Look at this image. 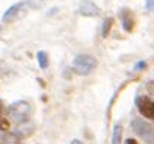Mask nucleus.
Masks as SVG:
<instances>
[{"label":"nucleus","instance_id":"1","mask_svg":"<svg viewBox=\"0 0 154 144\" xmlns=\"http://www.w3.org/2000/svg\"><path fill=\"white\" fill-rule=\"evenodd\" d=\"M6 114H8V118L9 120H12L14 123L20 124V123H24V121H29L30 120L32 106L26 100H18V102L12 103L6 109Z\"/></svg>","mask_w":154,"mask_h":144},{"label":"nucleus","instance_id":"2","mask_svg":"<svg viewBox=\"0 0 154 144\" xmlns=\"http://www.w3.org/2000/svg\"><path fill=\"white\" fill-rule=\"evenodd\" d=\"M72 70L75 71L77 75L80 76H86L89 75L91 71L95 70L97 67V59L88 53H82V55H77L74 59H72Z\"/></svg>","mask_w":154,"mask_h":144},{"label":"nucleus","instance_id":"3","mask_svg":"<svg viewBox=\"0 0 154 144\" xmlns=\"http://www.w3.org/2000/svg\"><path fill=\"white\" fill-rule=\"evenodd\" d=\"M131 129L146 144H154V127L149 123H146L142 118H133L131 120Z\"/></svg>","mask_w":154,"mask_h":144},{"label":"nucleus","instance_id":"4","mask_svg":"<svg viewBox=\"0 0 154 144\" xmlns=\"http://www.w3.org/2000/svg\"><path fill=\"white\" fill-rule=\"evenodd\" d=\"M29 5L26 0H23V2L20 3H15L12 5L11 8L6 9V12L3 14V23H12V21H17L20 20L23 15H26V12L29 11Z\"/></svg>","mask_w":154,"mask_h":144},{"label":"nucleus","instance_id":"5","mask_svg":"<svg viewBox=\"0 0 154 144\" xmlns=\"http://www.w3.org/2000/svg\"><path fill=\"white\" fill-rule=\"evenodd\" d=\"M136 108L139 109V112L149 120H154V100H151L146 96H137L136 97Z\"/></svg>","mask_w":154,"mask_h":144},{"label":"nucleus","instance_id":"6","mask_svg":"<svg viewBox=\"0 0 154 144\" xmlns=\"http://www.w3.org/2000/svg\"><path fill=\"white\" fill-rule=\"evenodd\" d=\"M79 12L85 17H97L100 15V8L92 0H82L79 5Z\"/></svg>","mask_w":154,"mask_h":144},{"label":"nucleus","instance_id":"7","mask_svg":"<svg viewBox=\"0 0 154 144\" xmlns=\"http://www.w3.org/2000/svg\"><path fill=\"white\" fill-rule=\"evenodd\" d=\"M35 132V124L33 121H24V123H20L17 127H15V133L20 136V138H27L30 136L32 133Z\"/></svg>","mask_w":154,"mask_h":144},{"label":"nucleus","instance_id":"8","mask_svg":"<svg viewBox=\"0 0 154 144\" xmlns=\"http://www.w3.org/2000/svg\"><path fill=\"white\" fill-rule=\"evenodd\" d=\"M121 18H122V27L125 32H131L133 30V26H134V21L130 15V11L128 9H122L121 11Z\"/></svg>","mask_w":154,"mask_h":144},{"label":"nucleus","instance_id":"9","mask_svg":"<svg viewBox=\"0 0 154 144\" xmlns=\"http://www.w3.org/2000/svg\"><path fill=\"white\" fill-rule=\"evenodd\" d=\"M2 144H20V136L14 132V133H5L2 141Z\"/></svg>","mask_w":154,"mask_h":144},{"label":"nucleus","instance_id":"10","mask_svg":"<svg viewBox=\"0 0 154 144\" xmlns=\"http://www.w3.org/2000/svg\"><path fill=\"white\" fill-rule=\"evenodd\" d=\"M121 139H122V126L115 124L113 133H112V144H121Z\"/></svg>","mask_w":154,"mask_h":144},{"label":"nucleus","instance_id":"11","mask_svg":"<svg viewBox=\"0 0 154 144\" xmlns=\"http://www.w3.org/2000/svg\"><path fill=\"white\" fill-rule=\"evenodd\" d=\"M36 58H38V64H39V67H41L42 70L48 67V55H47L45 52H42V50L38 52Z\"/></svg>","mask_w":154,"mask_h":144},{"label":"nucleus","instance_id":"12","mask_svg":"<svg viewBox=\"0 0 154 144\" xmlns=\"http://www.w3.org/2000/svg\"><path fill=\"white\" fill-rule=\"evenodd\" d=\"M112 24H113V20H112L110 17L106 18V20L103 21V30H101V34H103L104 38L109 37V32H110V29H112Z\"/></svg>","mask_w":154,"mask_h":144},{"label":"nucleus","instance_id":"13","mask_svg":"<svg viewBox=\"0 0 154 144\" xmlns=\"http://www.w3.org/2000/svg\"><path fill=\"white\" fill-rule=\"evenodd\" d=\"M27 5L30 9H36V8H41L42 3H44V0H26Z\"/></svg>","mask_w":154,"mask_h":144},{"label":"nucleus","instance_id":"14","mask_svg":"<svg viewBox=\"0 0 154 144\" xmlns=\"http://www.w3.org/2000/svg\"><path fill=\"white\" fill-rule=\"evenodd\" d=\"M9 129V120H5V118H0V130H8Z\"/></svg>","mask_w":154,"mask_h":144},{"label":"nucleus","instance_id":"15","mask_svg":"<svg viewBox=\"0 0 154 144\" xmlns=\"http://www.w3.org/2000/svg\"><path fill=\"white\" fill-rule=\"evenodd\" d=\"M148 11H151L154 8V0H146V6H145Z\"/></svg>","mask_w":154,"mask_h":144},{"label":"nucleus","instance_id":"16","mask_svg":"<svg viewBox=\"0 0 154 144\" xmlns=\"http://www.w3.org/2000/svg\"><path fill=\"white\" fill-rule=\"evenodd\" d=\"M125 144H139L136 139H133V138H127L125 139Z\"/></svg>","mask_w":154,"mask_h":144},{"label":"nucleus","instance_id":"17","mask_svg":"<svg viewBox=\"0 0 154 144\" xmlns=\"http://www.w3.org/2000/svg\"><path fill=\"white\" fill-rule=\"evenodd\" d=\"M145 65H146V64H145V61H140V62L136 65V68H137V70H140V68H143Z\"/></svg>","mask_w":154,"mask_h":144},{"label":"nucleus","instance_id":"18","mask_svg":"<svg viewBox=\"0 0 154 144\" xmlns=\"http://www.w3.org/2000/svg\"><path fill=\"white\" fill-rule=\"evenodd\" d=\"M69 144H83V142H82L80 139H72V141H71Z\"/></svg>","mask_w":154,"mask_h":144},{"label":"nucleus","instance_id":"19","mask_svg":"<svg viewBox=\"0 0 154 144\" xmlns=\"http://www.w3.org/2000/svg\"><path fill=\"white\" fill-rule=\"evenodd\" d=\"M2 114H3V102L0 100V115H2Z\"/></svg>","mask_w":154,"mask_h":144},{"label":"nucleus","instance_id":"20","mask_svg":"<svg viewBox=\"0 0 154 144\" xmlns=\"http://www.w3.org/2000/svg\"><path fill=\"white\" fill-rule=\"evenodd\" d=\"M3 135H5V133H3V130H0V141H2V138H3Z\"/></svg>","mask_w":154,"mask_h":144},{"label":"nucleus","instance_id":"21","mask_svg":"<svg viewBox=\"0 0 154 144\" xmlns=\"http://www.w3.org/2000/svg\"><path fill=\"white\" fill-rule=\"evenodd\" d=\"M0 32H2V27H0Z\"/></svg>","mask_w":154,"mask_h":144}]
</instances>
